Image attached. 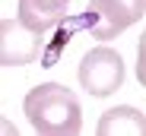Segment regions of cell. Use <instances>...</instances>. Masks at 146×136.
<instances>
[{"label":"cell","instance_id":"obj_3","mask_svg":"<svg viewBox=\"0 0 146 136\" xmlns=\"http://www.w3.org/2000/svg\"><path fill=\"white\" fill-rule=\"evenodd\" d=\"M76 79L95 98H108L124 85V57L108 44H99L80 57L76 66Z\"/></svg>","mask_w":146,"mask_h":136},{"label":"cell","instance_id":"obj_8","mask_svg":"<svg viewBox=\"0 0 146 136\" xmlns=\"http://www.w3.org/2000/svg\"><path fill=\"white\" fill-rule=\"evenodd\" d=\"M137 82L146 85V32L140 35V44H137Z\"/></svg>","mask_w":146,"mask_h":136},{"label":"cell","instance_id":"obj_1","mask_svg":"<svg viewBox=\"0 0 146 136\" xmlns=\"http://www.w3.org/2000/svg\"><path fill=\"white\" fill-rule=\"evenodd\" d=\"M29 127L41 136H73L83 130V104L60 82H41L22 101Z\"/></svg>","mask_w":146,"mask_h":136},{"label":"cell","instance_id":"obj_6","mask_svg":"<svg viewBox=\"0 0 146 136\" xmlns=\"http://www.w3.org/2000/svg\"><path fill=\"white\" fill-rule=\"evenodd\" d=\"M95 133L99 136H146V114L130 104H117L99 117Z\"/></svg>","mask_w":146,"mask_h":136},{"label":"cell","instance_id":"obj_4","mask_svg":"<svg viewBox=\"0 0 146 136\" xmlns=\"http://www.w3.org/2000/svg\"><path fill=\"white\" fill-rule=\"evenodd\" d=\"M41 38L35 29H29L19 16L0 22V63L3 66H22L32 63L41 51Z\"/></svg>","mask_w":146,"mask_h":136},{"label":"cell","instance_id":"obj_5","mask_svg":"<svg viewBox=\"0 0 146 136\" xmlns=\"http://www.w3.org/2000/svg\"><path fill=\"white\" fill-rule=\"evenodd\" d=\"M67 3L70 0H19L16 16L38 35H48L67 19Z\"/></svg>","mask_w":146,"mask_h":136},{"label":"cell","instance_id":"obj_2","mask_svg":"<svg viewBox=\"0 0 146 136\" xmlns=\"http://www.w3.org/2000/svg\"><path fill=\"white\" fill-rule=\"evenodd\" d=\"M146 0H89L80 26L95 38V41H114L121 32L143 19Z\"/></svg>","mask_w":146,"mask_h":136},{"label":"cell","instance_id":"obj_7","mask_svg":"<svg viewBox=\"0 0 146 136\" xmlns=\"http://www.w3.org/2000/svg\"><path fill=\"white\" fill-rule=\"evenodd\" d=\"M70 35H73V29H67V32H57V38L51 41V48H48V54H44V66H51V63H54V60L64 54V48H67Z\"/></svg>","mask_w":146,"mask_h":136}]
</instances>
